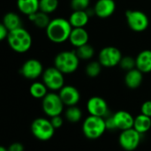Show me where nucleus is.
<instances>
[{
	"mask_svg": "<svg viewBox=\"0 0 151 151\" xmlns=\"http://www.w3.org/2000/svg\"><path fill=\"white\" fill-rule=\"evenodd\" d=\"M24 146L20 142H13L8 147V151H24Z\"/></svg>",
	"mask_w": 151,
	"mask_h": 151,
	"instance_id": "nucleus-34",
	"label": "nucleus"
},
{
	"mask_svg": "<svg viewBox=\"0 0 151 151\" xmlns=\"http://www.w3.org/2000/svg\"><path fill=\"white\" fill-rule=\"evenodd\" d=\"M116 10L114 0H97L94 6V13L101 19L111 17Z\"/></svg>",
	"mask_w": 151,
	"mask_h": 151,
	"instance_id": "nucleus-15",
	"label": "nucleus"
},
{
	"mask_svg": "<svg viewBox=\"0 0 151 151\" xmlns=\"http://www.w3.org/2000/svg\"><path fill=\"white\" fill-rule=\"evenodd\" d=\"M122 57L119 49L114 46H107L100 50L98 54V61L103 67L111 68L119 65Z\"/></svg>",
	"mask_w": 151,
	"mask_h": 151,
	"instance_id": "nucleus-9",
	"label": "nucleus"
},
{
	"mask_svg": "<svg viewBox=\"0 0 151 151\" xmlns=\"http://www.w3.org/2000/svg\"><path fill=\"white\" fill-rule=\"evenodd\" d=\"M44 72L42 64L35 58H30L25 61L20 67V74L27 80H36L42 75Z\"/></svg>",
	"mask_w": 151,
	"mask_h": 151,
	"instance_id": "nucleus-11",
	"label": "nucleus"
},
{
	"mask_svg": "<svg viewBox=\"0 0 151 151\" xmlns=\"http://www.w3.org/2000/svg\"><path fill=\"white\" fill-rule=\"evenodd\" d=\"M141 113L151 118V100L144 102L141 106Z\"/></svg>",
	"mask_w": 151,
	"mask_h": 151,
	"instance_id": "nucleus-31",
	"label": "nucleus"
},
{
	"mask_svg": "<svg viewBox=\"0 0 151 151\" xmlns=\"http://www.w3.org/2000/svg\"><path fill=\"white\" fill-rule=\"evenodd\" d=\"M73 11H87L90 4V0H71Z\"/></svg>",
	"mask_w": 151,
	"mask_h": 151,
	"instance_id": "nucleus-30",
	"label": "nucleus"
},
{
	"mask_svg": "<svg viewBox=\"0 0 151 151\" xmlns=\"http://www.w3.org/2000/svg\"><path fill=\"white\" fill-rule=\"evenodd\" d=\"M58 7V0H40V11L47 14L54 12Z\"/></svg>",
	"mask_w": 151,
	"mask_h": 151,
	"instance_id": "nucleus-28",
	"label": "nucleus"
},
{
	"mask_svg": "<svg viewBox=\"0 0 151 151\" xmlns=\"http://www.w3.org/2000/svg\"><path fill=\"white\" fill-rule=\"evenodd\" d=\"M6 40L10 48L17 53L27 52L33 42L30 33L23 27L10 31Z\"/></svg>",
	"mask_w": 151,
	"mask_h": 151,
	"instance_id": "nucleus-2",
	"label": "nucleus"
},
{
	"mask_svg": "<svg viewBox=\"0 0 151 151\" xmlns=\"http://www.w3.org/2000/svg\"><path fill=\"white\" fill-rule=\"evenodd\" d=\"M103 65L100 64L99 61H90L85 68L86 74L90 78H96L97 77L102 71Z\"/></svg>",
	"mask_w": 151,
	"mask_h": 151,
	"instance_id": "nucleus-27",
	"label": "nucleus"
},
{
	"mask_svg": "<svg viewBox=\"0 0 151 151\" xmlns=\"http://www.w3.org/2000/svg\"><path fill=\"white\" fill-rule=\"evenodd\" d=\"M106 130L105 118L89 115L82 123V133L88 140L99 139Z\"/></svg>",
	"mask_w": 151,
	"mask_h": 151,
	"instance_id": "nucleus-4",
	"label": "nucleus"
},
{
	"mask_svg": "<svg viewBox=\"0 0 151 151\" xmlns=\"http://www.w3.org/2000/svg\"><path fill=\"white\" fill-rule=\"evenodd\" d=\"M119 65L124 71L128 72L130 70L136 68V61L135 58H133L132 56H123Z\"/></svg>",
	"mask_w": 151,
	"mask_h": 151,
	"instance_id": "nucleus-29",
	"label": "nucleus"
},
{
	"mask_svg": "<svg viewBox=\"0 0 151 151\" xmlns=\"http://www.w3.org/2000/svg\"><path fill=\"white\" fill-rule=\"evenodd\" d=\"M55 130L50 119L45 118H37L31 124L32 134L35 138L42 142L50 141L53 137Z\"/></svg>",
	"mask_w": 151,
	"mask_h": 151,
	"instance_id": "nucleus-5",
	"label": "nucleus"
},
{
	"mask_svg": "<svg viewBox=\"0 0 151 151\" xmlns=\"http://www.w3.org/2000/svg\"><path fill=\"white\" fill-rule=\"evenodd\" d=\"M64 103L58 94L55 92L48 93L42 99V108L45 115L50 118L61 115L64 111Z\"/></svg>",
	"mask_w": 151,
	"mask_h": 151,
	"instance_id": "nucleus-6",
	"label": "nucleus"
},
{
	"mask_svg": "<svg viewBox=\"0 0 151 151\" xmlns=\"http://www.w3.org/2000/svg\"><path fill=\"white\" fill-rule=\"evenodd\" d=\"M2 24H4L9 31H12L19 27H22V19L18 13L9 12L4 14Z\"/></svg>",
	"mask_w": 151,
	"mask_h": 151,
	"instance_id": "nucleus-21",
	"label": "nucleus"
},
{
	"mask_svg": "<svg viewBox=\"0 0 151 151\" xmlns=\"http://www.w3.org/2000/svg\"><path fill=\"white\" fill-rule=\"evenodd\" d=\"M112 118L114 119L117 130L124 131L134 127V117L127 111L119 110L112 115Z\"/></svg>",
	"mask_w": 151,
	"mask_h": 151,
	"instance_id": "nucleus-14",
	"label": "nucleus"
},
{
	"mask_svg": "<svg viewBox=\"0 0 151 151\" xmlns=\"http://www.w3.org/2000/svg\"><path fill=\"white\" fill-rule=\"evenodd\" d=\"M126 19L129 28L136 33L145 31L150 26L148 15L139 10H128L126 12Z\"/></svg>",
	"mask_w": 151,
	"mask_h": 151,
	"instance_id": "nucleus-7",
	"label": "nucleus"
},
{
	"mask_svg": "<svg viewBox=\"0 0 151 151\" xmlns=\"http://www.w3.org/2000/svg\"><path fill=\"white\" fill-rule=\"evenodd\" d=\"M29 93L35 99H42L48 94V88L42 81H35L29 87Z\"/></svg>",
	"mask_w": 151,
	"mask_h": 151,
	"instance_id": "nucleus-24",
	"label": "nucleus"
},
{
	"mask_svg": "<svg viewBox=\"0 0 151 151\" xmlns=\"http://www.w3.org/2000/svg\"><path fill=\"white\" fill-rule=\"evenodd\" d=\"M75 52L80 60H90L95 55L94 48L88 43L76 48Z\"/></svg>",
	"mask_w": 151,
	"mask_h": 151,
	"instance_id": "nucleus-26",
	"label": "nucleus"
},
{
	"mask_svg": "<svg viewBox=\"0 0 151 151\" xmlns=\"http://www.w3.org/2000/svg\"><path fill=\"white\" fill-rule=\"evenodd\" d=\"M73 27L69 20L64 18H55L48 25L46 35L48 39L54 43H62L69 40Z\"/></svg>",
	"mask_w": 151,
	"mask_h": 151,
	"instance_id": "nucleus-1",
	"label": "nucleus"
},
{
	"mask_svg": "<svg viewBox=\"0 0 151 151\" xmlns=\"http://www.w3.org/2000/svg\"><path fill=\"white\" fill-rule=\"evenodd\" d=\"M42 79L48 89L53 92L59 91L65 86V74L55 66L46 68Z\"/></svg>",
	"mask_w": 151,
	"mask_h": 151,
	"instance_id": "nucleus-8",
	"label": "nucleus"
},
{
	"mask_svg": "<svg viewBox=\"0 0 151 151\" xmlns=\"http://www.w3.org/2000/svg\"><path fill=\"white\" fill-rule=\"evenodd\" d=\"M50 121H51V124L53 125V127H55V129L60 128L63 126V123H64V119L61 117V115L50 118Z\"/></svg>",
	"mask_w": 151,
	"mask_h": 151,
	"instance_id": "nucleus-32",
	"label": "nucleus"
},
{
	"mask_svg": "<svg viewBox=\"0 0 151 151\" xmlns=\"http://www.w3.org/2000/svg\"><path fill=\"white\" fill-rule=\"evenodd\" d=\"M64 104L67 107L77 105L81 100V94L77 88L72 85H65L58 93Z\"/></svg>",
	"mask_w": 151,
	"mask_h": 151,
	"instance_id": "nucleus-13",
	"label": "nucleus"
},
{
	"mask_svg": "<svg viewBox=\"0 0 151 151\" xmlns=\"http://www.w3.org/2000/svg\"><path fill=\"white\" fill-rule=\"evenodd\" d=\"M87 110L89 115L106 118L109 116V106L107 102L100 96H92L87 102Z\"/></svg>",
	"mask_w": 151,
	"mask_h": 151,
	"instance_id": "nucleus-12",
	"label": "nucleus"
},
{
	"mask_svg": "<svg viewBox=\"0 0 151 151\" xmlns=\"http://www.w3.org/2000/svg\"><path fill=\"white\" fill-rule=\"evenodd\" d=\"M134 128L141 134L148 133L151 128V118L143 114H139L134 118Z\"/></svg>",
	"mask_w": 151,
	"mask_h": 151,
	"instance_id": "nucleus-22",
	"label": "nucleus"
},
{
	"mask_svg": "<svg viewBox=\"0 0 151 151\" xmlns=\"http://www.w3.org/2000/svg\"><path fill=\"white\" fill-rule=\"evenodd\" d=\"M80 65V58L75 50H64L57 54L54 58V66L64 74H71L76 72Z\"/></svg>",
	"mask_w": 151,
	"mask_h": 151,
	"instance_id": "nucleus-3",
	"label": "nucleus"
},
{
	"mask_svg": "<svg viewBox=\"0 0 151 151\" xmlns=\"http://www.w3.org/2000/svg\"><path fill=\"white\" fill-rule=\"evenodd\" d=\"M105 124H106V128L108 131L117 130V127H116V125H115L112 116H108L105 118Z\"/></svg>",
	"mask_w": 151,
	"mask_h": 151,
	"instance_id": "nucleus-33",
	"label": "nucleus"
},
{
	"mask_svg": "<svg viewBox=\"0 0 151 151\" xmlns=\"http://www.w3.org/2000/svg\"><path fill=\"white\" fill-rule=\"evenodd\" d=\"M65 118L71 123H77L82 118V111L77 105L69 106L65 111Z\"/></svg>",
	"mask_w": 151,
	"mask_h": 151,
	"instance_id": "nucleus-25",
	"label": "nucleus"
},
{
	"mask_svg": "<svg viewBox=\"0 0 151 151\" xmlns=\"http://www.w3.org/2000/svg\"><path fill=\"white\" fill-rule=\"evenodd\" d=\"M9 30L4 27V24H1L0 25V40L1 41H4L5 39H7L8 37V35H9Z\"/></svg>",
	"mask_w": 151,
	"mask_h": 151,
	"instance_id": "nucleus-35",
	"label": "nucleus"
},
{
	"mask_svg": "<svg viewBox=\"0 0 151 151\" xmlns=\"http://www.w3.org/2000/svg\"><path fill=\"white\" fill-rule=\"evenodd\" d=\"M142 134L137 132L134 127L124 130L121 131L119 136V143L124 150L134 151L139 147L142 142Z\"/></svg>",
	"mask_w": 151,
	"mask_h": 151,
	"instance_id": "nucleus-10",
	"label": "nucleus"
},
{
	"mask_svg": "<svg viewBox=\"0 0 151 151\" xmlns=\"http://www.w3.org/2000/svg\"><path fill=\"white\" fill-rule=\"evenodd\" d=\"M19 11L27 17L40 11V0H17Z\"/></svg>",
	"mask_w": 151,
	"mask_h": 151,
	"instance_id": "nucleus-19",
	"label": "nucleus"
},
{
	"mask_svg": "<svg viewBox=\"0 0 151 151\" xmlns=\"http://www.w3.org/2000/svg\"><path fill=\"white\" fill-rule=\"evenodd\" d=\"M0 151H8V149L4 147V146H2V147H0Z\"/></svg>",
	"mask_w": 151,
	"mask_h": 151,
	"instance_id": "nucleus-36",
	"label": "nucleus"
},
{
	"mask_svg": "<svg viewBox=\"0 0 151 151\" xmlns=\"http://www.w3.org/2000/svg\"><path fill=\"white\" fill-rule=\"evenodd\" d=\"M143 74L144 73H142L137 68L127 72L124 79L126 86L130 89L138 88L143 81Z\"/></svg>",
	"mask_w": 151,
	"mask_h": 151,
	"instance_id": "nucleus-17",
	"label": "nucleus"
},
{
	"mask_svg": "<svg viewBox=\"0 0 151 151\" xmlns=\"http://www.w3.org/2000/svg\"><path fill=\"white\" fill-rule=\"evenodd\" d=\"M68 20L73 27H85L89 21V14L88 11H73Z\"/></svg>",
	"mask_w": 151,
	"mask_h": 151,
	"instance_id": "nucleus-20",
	"label": "nucleus"
},
{
	"mask_svg": "<svg viewBox=\"0 0 151 151\" xmlns=\"http://www.w3.org/2000/svg\"><path fill=\"white\" fill-rule=\"evenodd\" d=\"M136 68L142 73H151V50H142L135 58Z\"/></svg>",
	"mask_w": 151,
	"mask_h": 151,
	"instance_id": "nucleus-18",
	"label": "nucleus"
},
{
	"mask_svg": "<svg viewBox=\"0 0 151 151\" xmlns=\"http://www.w3.org/2000/svg\"><path fill=\"white\" fill-rule=\"evenodd\" d=\"M28 19L38 28H47L48 25L50 22V18L49 16V14L38 11L37 12L31 14L28 16Z\"/></svg>",
	"mask_w": 151,
	"mask_h": 151,
	"instance_id": "nucleus-23",
	"label": "nucleus"
},
{
	"mask_svg": "<svg viewBox=\"0 0 151 151\" xmlns=\"http://www.w3.org/2000/svg\"><path fill=\"white\" fill-rule=\"evenodd\" d=\"M88 39L89 35L85 27H73L68 41L73 46L78 48L87 44L88 42Z\"/></svg>",
	"mask_w": 151,
	"mask_h": 151,
	"instance_id": "nucleus-16",
	"label": "nucleus"
}]
</instances>
